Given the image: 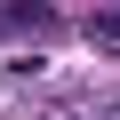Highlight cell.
<instances>
[{"label":"cell","instance_id":"obj_1","mask_svg":"<svg viewBox=\"0 0 120 120\" xmlns=\"http://www.w3.org/2000/svg\"><path fill=\"white\" fill-rule=\"evenodd\" d=\"M64 16L48 8V0H0V32H56Z\"/></svg>","mask_w":120,"mask_h":120},{"label":"cell","instance_id":"obj_2","mask_svg":"<svg viewBox=\"0 0 120 120\" xmlns=\"http://www.w3.org/2000/svg\"><path fill=\"white\" fill-rule=\"evenodd\" d=\"M96 40H112V48H120V16H96Z\"/></svg>","mask_w":120,"mask_h":120}]
</instances>
